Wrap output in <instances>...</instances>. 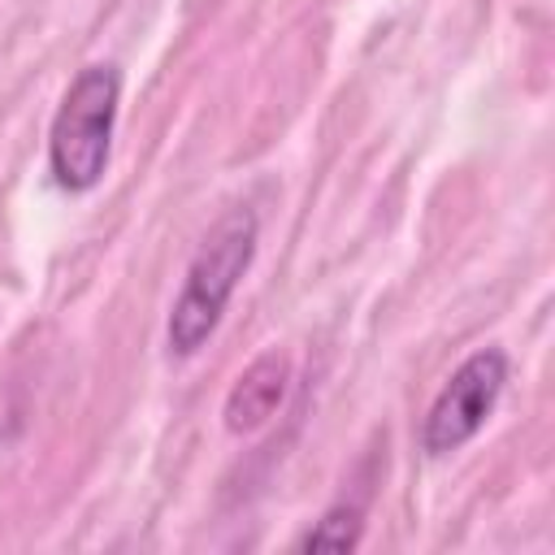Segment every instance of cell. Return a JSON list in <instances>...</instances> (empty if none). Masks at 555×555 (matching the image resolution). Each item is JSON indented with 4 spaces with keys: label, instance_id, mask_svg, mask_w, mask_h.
Here are the masks:
<instances>
[{
    "label": "cell",
    "instance_id": "6da1fadb",
    "mask_svg": "<svg viewBox=\"0 0 555 555\" xmlns=\"http://www.w3.org/2000/svg\"><path fill=\"white\" fill-rule=\"evenodd\" d=\"M256 238H260V221L251 208H230L212 221V230L204 234L199 251L186 264L182 291L169 308V325H165V343L169 356H195L212 330L221 325V312L230 304V295L238 291L243 273L251 269L256 256Z\"/></svg>",
    "mask_w": 555,
    "mask_h": 555
},
{
    "label": "cell",
    "instance_id": "7a4b0ae2",
    "mask_svg": "<svg viewBox=\"0 0 555 555\" xmlns=\"http://www.w3.org/2000/svg\"><path fill=\"white\" fill-rule=\"evenodd\" d=\"M121 104V69L117 65H82L65 87L52 126H48V169L61 191L82 195L100 186L113 152Z\"/></svg>",
    "mask_w": 555,
    "mask_h": 555
},
{
    "label": "cell",
    "instance_id": "3957f363",
    "mask_svg": "<svg viewBox=\"0 0 555 555\" xmlns=\"http://www.w3.org/2000/svg\"><path fill=\"white\" fill-rule=\"evenodd\" d=\"M503 386H507V356L499 347H481L468 360H460V369L442 382V390L425 412L421 447L429 455H451L464 442H473L490 421Z\"/></svg>",
    "mask_w": 555,
    "mask_h": 555
},
{
    "label": "cell",
    "instance_id": "277c9868",
    "mask_svg": "<svg viewBox=\"0 0 555 555\" xmlns=\"http://www.w3.org/2000/svg\"><path fill=\"white\" fill-rule=\"evenodd\" d=\"M286 386H291V360L278 356V351H264L256 356L230 386L225 395V429L230 434H256L260 425H269V416H278L282 399H286Z\"/></svg>",
    "mask_w": 555,
    "mask_h": 555
},
{
    "label": "cell",
    "instance_id": "5b68a950",
    "mask_svg": "<svg viewBox=\"0 0 555 555\" xmlns=\"http://www.w3.org/2000/svg\"><path fill=\"white\" fill-rule=\"evenodd\" d=\"M360 529H364L360 507L356 503H338L295 542V551H351L360 542Z\"/></svg>",
    "mask_w": 555,
    "mask_h": 555
}]
</instances>
